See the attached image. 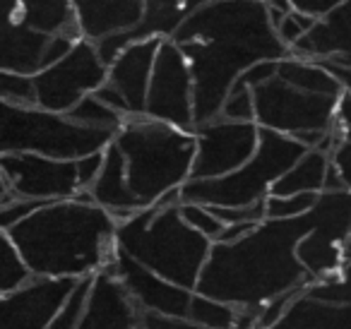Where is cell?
<instances>
[{
  "mask_svg": "<svg viewBox=\"0 0 351 329\" xmlns=\"http://www.w3.org/2000/svg\"><path fill=\"white\" fill-rule=\"evenodd\" d=\"M173 41L193 70L195 127L221 118L226 97L248 68L293 56L272 27L267 0L210 3L183 22Z\"/></svg>",
  "mask_w": 351,
  "mask_h": 329,
  "instance_id": "1",
  "label": "cell"
},
{
  "mask_svg": "<svg viewBox=\"0 0 351 329\" xmlns=\"http://www.w3.org/2000/svg\"><path fill=\"white\" fill-rule=\"evenodd\" d=\"M313 228L301 219H265L239 243H215L195 293L234 308H265L315 284L298 260V245Z\"/></svg>",
  "mask_w": 351,
  "mask_h": 329,
  "instance_id": "2",
  "label": "cell"
},
{
  "mask_svg": "<svg viewBox=\"0 0 351 329\" xmlns=\"http://www.w3.org/2000/svg\"><path fill=\"white\" fill-rule=\"evenodd\" d=\"M3 233L32 274L46 279H92L106 271L118 250V219L99 207L89 190L73 199L44 204Z\"/></svg>",
  "mask_w": 351,
  "mask_h": 329,
  "instance_id": "3",
  "label": "cell"
},
{
  "mask_svg": "<svg viewBox=\"0 0 351 329\" xmlns=\"http://www.w3.org/2000/svg\"><path fill=\"white\" fill-rule=\"evenodd\" d=\"M116 245L171 284L195 291L215 243L188 226L181 204H154L118 223Z\"/></svg>",
  "mask_w": 351,
  "mask_h": 329,
  "instance_id": "4",
  "label": "cell"
},
{
  "mask_svg": "<svg viewBox=\"0 0 351 329\" xmlns=\"http://www.w3.org/2000/svg\"><path fill=\"white\" fill-rule=\"evenodd\" d=\"M116 147L125 156L128 185L142 209H149L191 180L197 156L195 132L152 118H130L118 130Z\"/></svg>",
  "mask_w": 351,
  "mask_h": 329,
  "instance_id": "5",
  "label": "cell"
},
{
  "mask_svg": "<svg viewBox=\"0 0 351 329\" xmlns=\"http://www.w3.org/2000/svg\"><path fill=\"white\" fill-rule=\"evenodd\" d=\"M308 151L293 137L260 127V147L243 169L224 178L188 180L181 188V199L183 204L205 207H253L269 197L274 183Z\"/></svg>",
  "mask_w": 351,
  "mask_h": 329,
  "instance_id": "6",
  "label": "cell"
},
{
  "mask_svg": "<svg viewBox=\"0 0 351 329\" xmlns=\"http://www.w3.org/2000/svg\"><path fill=\"white\" fill-rule=\"evenodd\" d=\"M113 140L116 132L77 125L63 113L39 106L3 103V154H39L58 161H77L97 151H106Z\"/></svg>",
  "mask_w": 351,
  "mask_h": 329,
  "instance_id": "7",
  "label": "cell"
},
{
  "mask_svg": "<svg viewBox=\"0 0 351 329\" xmlns=\"http://www.w3.org/2000/svg\"><path fill=\"white\" fill-rule=\"evenodd\" d=\"M255 94V123L265 130L287 137L303 132H332L337 127V99L308 94L282 80L253 89Z\"/></svg>",
  "mask_w": 351,
  "mask_h": 329,
  "instance_id": "8",
  "label": "cell"
},
{
  "mask_svg": "<svg viewBox=\"0 0 351 329\" xmlns=\"http://www.w3.org/2000/svg\"><path fill=\"white\" fill-rule=\"evenodd\" d=\"M108 82V65L97 46L80 39L60 63L34 75L36 106L68 116L82 99L97 94Z\"/></svg>",
  "mask_w": 351,
  "mask_h": 329,
  "instance_id": "9",
  "label": "cell"
},
{
  "mask_svg": "<svg viewBox=\"0 0 351 329\" xmlns=\"http://www.w3.org/2000/svg\"><path fill=\"white\" fill-rule=\"evenodd\" d=\"M0 207L20 199L60 202L82 193L77 161H58L39 154H0Z\"/></svg>",
  "mask_w": 351,
  "mask_h": 329,
  "instance_id": "10",
  "label": "cell"
},
{
  "mask_svg": "<svg viewBox=\"0 0 351 329\" xmlns=\"http://www.w3.org/2000/svg\"><path fill=\"white\" fill-rule=\"evenodd\" d=\"M313 228L298 245V260L315 281L332 279L346 262L351 236V190L320 193L313 209Z\"/></svg>",
  "mask_w": 351,
  "mask_h": 329,
  "instance_id": "11",
  "label": "cell"
},
{
  "mask_svg": "<svg viewBox=\"0 0 351 329\" xmlns=\"http://www.w3.org/2000/svg\"><path fill=\"white\" fill-rule=\"evenodd\" d=\"M147 118L195 132V84L186 53L173 39L161 41L147 94Z\"/></svg>",
  "mask_w": 351,
  "mask_h": 329,
  "instance_id": "12",
  "label": "cell"
},
{
  "mask_svg": "<svg viewBox=\"0 0 351 329\" xmlns=\"http://www.w3.org/2000/svg\"><path fill=\"white\" fill-rule=\"evenodd\" d=\"M197 156L193 164L191 180L224 178L243 169L260 147L258 123H236L217 118L195 127Z\"/></svg>",
  "mask_w": 351,
  "mask_h": 329,
  "instance_id": "13",
  "label": "cell"
},
{
  "mask_svg": "<svg viewBox=\"0 0 351 329\" xmlns=\"http://www.w3.org/2000/svg\"><path fill=\"white\" fill-rule=\"evenodd\" d=\"M80 281L34 276L20 291L0 295L3 329H46L73 298Z\"/></svg>",
  "mask_w": 351,
  "mask_h": 329,
  "instance_id": "14",
  "label": "cell"
},
{
  "mask_svg": "<svg viewBox=\"0 0 351 329\" xmlns=\"http://www.w3.org/2000/svg\"><path fill=\"white\" fill-rule=\"evenodd\" d=\"M106 271H111L113 276H118V279L123 281L128 293L132 295V300H135L145 313L188 319L193 293H195V291H188V289L171 284L164 276L154 274V271H149L147 267H142L140 262H135L123 250H116V255H113L111 265L106 267Z\"/></svg>",
  "mask_w": 351,
  "mask_h": 329,
  "instance_id": "15",
  "label": "cell"
},
{
  "mask_svg": "<svg viewBox=\"0 0 351 329\" xmlns=\"http://www.w3.org/2000/svg\"><path fill=\"white\" fill-rule=\"evenodd\" d=\"M80 329H145V310L111 271L94 276Z\"/></svg>",
  "mask_w": 351,
  "mask_h": 329,
  "instance_id": "16",
  "label": "cell"
},
{
  "mask_svg": "<svg viewBox=\"0 0 351 329\" xmlns=\"http://www.w3.org/2000/svg\"><path fill=\"white\" fill-rule=\"evenodd\" d=\"M164 39H149L130 44L116 63L108 68V82L125 97L132 118H147V94H149L152 73H154L156 53Z\"/></svg>",
  "mask_w": 351,
  "mask_h": 329,
  "instance_id": "17",
  "label": "cell"
},
{
  "mask_svg": "<svg viewBox=\"0 0 351 329\" xmlns=\"http://www.w3.org/2000/svg\"><path fill=\"white\" fill-rule=\"evenodd\" d=\"M82 39L99 44L135 29L145 15V0H70Z\"/></svg>",
  "mask_w": 351,
  "mask_h": 329,
  "instance_id": "18",
  "label": "cell"
},
{
  "mask_svg": "<svg viewBox=\"0 0 351 329\" xmlns=\"http://www.w3.org/2000/svg\"><path fill=\"white\" fill-rule=\"evenodd\" d=\"M293 56L315 63H339L351 58V0L315 22L311 32L291 49Z\"/></svg>",
  "mask_w": 351,
  "mask_h": 329,
  "instance_id": "19",
  "label": "cell"
},
{
  "mask_svg": "<svg viewBox=\"0 0 351 329\" xmlns=\"http://www.w3.org/2000/svg\"><path fill=\"white\" fill-rule=\"evenodd\" d=\"M104 154H106V161H104L101 175L89 188V195H92V199L99 207L111 212L118 219V223H123L130 217H135L137 212H142V204L137 202L130 185H128L125 156L116 147V142H111Z\"/></svg>",
  "mask_w": 351,
  "mask_h": 329,
  "instance_id": "20",
  "label": "cell"
},
{
  "mask_svg": "<svg viewBox=\"0 0 351 329\" xmlns=\"http://www.w3.org/2000/svg\"><path fill=\"white\" fill-rule=\"evenodd\" d=\"M51 36L32 29L20 17H5L3 29V73L34 77L44 70V56Z\"/></svg>",
  "mask_w": 351,
  "mask_h": 329,
  "instance_id": "21",
  "label": "cell"
},
{
  "mask_svg": "<svg viewBox=\"0 0 351 329\" xmlns=\"http://www.w3.org/2000/svg\"><path fill=\"white\" fill-rule=\"evenodd\" d=\"M272 329H351V305L317 300L303 291Z\"/></svg>",
  "mask_w": 351,
  "mask_h": 329,
  "instance_id": "22",
  "label": "cell"
},
{
  "mask_svg": "<svg viewBox=\"0 0 351 329\" xmlns=\"http://www.w3.org/2000/svg\"><path fill=\"white\" fill-rule=\"evenodd\" d=\"M15 17L49 36L65 34L75 41L82 39L70 0H20V12Z\"/></svg>",
  "mask_w": 351,
  "mask_h": 329,
  "instance_id": "23",
  "label": "cell"
},
{
  "mask_svg": "<svg viewBox=\"0 0 351 329\" xmlns=\"http://www.w3.org/2000/svg\"><path fill=\"white\" fill-rule=\"evenodd\" d=\"M330 164H332L330 154H325L320 149H311L274 183L269 195H274V197H291V195H303V193H313V195L325 193Z\"/></svg>",
  "mask_w": 351,
  "mask_h": 329,
  "instance_id": "24",
  "label": "cell"
},
{
  "mask_svg": "<svg viewBox=\"0 0 351 329\" xmlns=\"http://www.w3.org/2000/svg\"><path fill=\"white\" fill-rule=\"evenodd\" d=\"M282 82L291 84V87L301 89L308 94H317V97H332L339 99L344 94V87L339 84V80L325 68V65L315 63V60H306L291 56V58L279 60V75Z\"/></svg>",
  "mask_w": 351,
  "mask_h": 329,
  "instance_id": "25",
  "label": "cell"
},
{
  "mask_svg": "<svg viewBox=\"0 0 351 329\" xmlns=\"http://www.w3.org/2000/svg\"><path fill=\"white\" fill-rule=\"evenodd\" d=\"M68 118L77 125L84 127H94V130H108V132H116L125 125L128 118H123L118 111H113L111 106H106L104 101H99L97 97H87L68 113Z\"/></svg>",
  "mask_w": 351,
  "mask_h": 329,
  "instance_id": "26",
  "label": "cell"
},
{
  "mask_svg": "<svg viewBox=\"0 0 351 329\" xmlns=\"http://www.w3.org/2000/svg\"><path fill=\"white\" fill-rule=\"evenodd\" d=\"M188 319L210 329H234L236 319H239V308L219 303V300H215V298H207V295H202V293H193Z\"/></svg>",
  "mask_w": 351,
  "mask_h": 329,
  "instance_id": "27",
  "label": "cell"
},
{
  "mask_svg": "<svg viewBox=\"0 0 351 329\" xmlns=\"http://www.w3.org/2000/svg\"><path fill=\"white\" fill-rule=\"evenodd\" d=\"M32 279H34L32 269L27 267V262L22 260V255L17 252V247L12 245L10 238L3 233V252H0V295L20 291L22 286H27Z\"/></svg>",
  "mask_w": 351,
  "mask_h": 329,
  "instance_id": "28",
  "label": "cell"
},
{
  "mask_svg": "<svg viewBox=\"0 0 351 329\" xmlns=\"http://www.w3.org/2000/svg\"><path fill=\"white\" fill-rule=\"evenodd\" d=\"M308 293L317 300H327V303H339V305H351V260L344 262L341 271L332 279L315 281L308 289Z\"/></svg>",
  "mask_w": 351,
  "mask_h": 329,
  "instance_id": "29",
  "label": "cell"
},
{
  "mask_svg": "<svg viewBox=\"0 0 351 329\" xmlns=\"http://www.w3.org/2000/svg\"><path fill=\"white\" fill-rule=\"evenodd\" d=\"M320 195L303 193V195H291V197H267V219H301L306 214H311L317 204Z\"/></svg>",
  "mask_w": 351,
  "mask_h": 329,
  "instance_id": "30",
  "label": "cell"
},
{
  "mask_svg": "<svg viewBox=\"0 0 351 329\" xmlns=\"http://www.w3.org/2000/svg\"><path fill=\"white\" fill-rule=\"evenodd\" d=\"M0 99H3V103H15V106H36L34 77L17 73H3V77H0Z\"/></svg>",
  "mask_w": 351,
  "mask_h": 329,
  "instance_id": "31",
  "label": "cell"
},
{
  "mask_svg": "<svg viewBox=\"0 0 351 329\" xmlns=\"http://www.w3.org/2000/svg\"><path fill=\"white\" fill-rule=\"evenodd\" d=\"M221 118L236 123H255V94L248 84H243L241 80L234 84L221 108Z\"/></svg>",
  "mask_w": 351,
  "mask_h": 329,
  "instance_id": "32",
  "label": "cell"
},
{
  "mask_svg": "<svg viewBox=\"0 0 351 329\" xmlns=\"http://www.w3.org/2000/svg\"><path fill=\"white\" fill-rule=\"evenodd\" d=\"M181 214L186 219V223L191 228H195L197 233H202L205 238H210L212 243L219 241V236L224 233V223L215 217L210 207L205 204H181Z\"/></svg>",
  "mask_w": 351,
  "mask_h": 329,
  "instance_id": "33",
  "label": "cell"
},
{
  "mask_svg": "<svg viewBox=\"0 0 351 329\" xmlns=\"http://www.w3.org/2000/svg\"><path fill=\"white\" fill-rule=\"evenodd\" d=\"M92 279H82L75 289L73 298L68 300V305L63 308V313L53 319L46 329H80V319H82V313H84V305H87V298H89V291H92Z\"/></svg>",
  "mask_w": 351,
  "mask_h": 329,
  "instance_id": "34",
  "label": "cell"
},
{
  "mask_svg": "<svg viewBox=\"0 0 351 329\" xmlns=\"http://www.w3.org/2000/svg\"><path fill=\"white\" fill-rule=\"evenodd\" d=\"M315 22H317V17H311V15H306V12L293 10L291 15H289L287 20L279 25L277 34H279V39H282L284 46L293 49V46H296L298 41H301L303 36H306L308 32L315 27Z\"/></svg>",
  "mask_w": 351,
  "mask_h": 329,
  "instance_id": "35",
  "label": "cell"
},
{
  "mask_svg": "<svg viewBox=\"0 0 351 329\" xmlns=\"http://www.w3.org/2000/svg\"><path fill=\"white\" fill-rule=\"evenodd\" d=\"M44 204H49V202H39V199H20V197H17L15 202L5 204V207H0V226H3V231H8V228L17 226L20 221L29 219L32 214L39 212Z\"/></svg>",
  "mask_w": 351,
  "mask_h": 329,
  "instance_id": "36",
  "label": "cell"
},
{
  "mask_svg": "<svg viewBox=\"0 0 351 329\" xmlns=\"http://www.w3.org/2000/svg\"><path fill=\"white\" fill-rule=\"evenodd\" d=\"M277 75H279V60H260L253 68L245 70L239 80L243 84H248L250 89H258V87H263V84L277 80Z\"/></svg>",
  "mask_w": 351,
  "mask_h": 329,
  "instance_id": "37",
  "label": "cell"
},
{
  "mask_svg": "<svg viewBox=\"0 0 351 329\" xmlns=\"http://www.w3.org/2000/svg\"><path fill=\"white\" fill-rule=\"evenodd\" d=\"M104 161H106V154L104 151H97V154H89L84 159H77V178H80V188L89 190L97 178L101 175Z\"/></svg>",
  "mask_w": 351,
  "mask_h": 329,
  "instance_id": "38",
  "label": "cell"
},
{
  "mask_svg": "<svg viewBox=\"0 0 351 329\" xmlns=\"http://www.w3.org/2000/svg\"><path fill=\"white\" fill-rule=\"evenodd\" d=\"M332 166H335L337 173H339L344 188L351 190V142L344 140V137H341L339 145L332 151Z\"/></svg>",
  "mask_w": 351,
  "mask_h": 329,
  "instance_id": "39",
  "label": "cell"
},
{
  "mask_svg": "<svg viewBox=\"0 0 351 329\" xmlns=\"http://www.w3.org/2000/svg\"><path fill=\"white\" fill-rule=\"evenodd\" d=\"M145 329H210L195 324L191 319H181V317H164V315H154V313H145Z\"/></svg>",
  "mask_w": 351,
  "mask_h": 329,
  "instance_id": "40",
  "label": "cell"
},
{
  "mask_svg": "<svg viewBox=\"0 0 351 329\" xmlns=\"http://www.w3.org/2000/svg\"><path fill=\"white\" fill-rule=\"evenodd\" d=\"M94 97H97L99 101H104V103H106V106H111L113 111H118L123 118H128V121H130V118H132V111H130V106H128L125 97H123V94L118 92V89L113 87L111 82H106V84H104V87L99 89V92L94 94Z\"/></svg>",
  "mask_w": 351,
  "mask_h": 329,
  "instance_id": "41",
  "label": "cell"
},
{
  "mask_svg": "<svg viewBox=\"0 0 351 329\" xmlns=\"http://www.w3.org/2000/svg\"><path fill=\"white\" fill-rule=\"evenodd\" d=\"M344 0H291V5H293V10H298V12H306V15H311V17H325L327 12H332L337 5H341Z\"/></svg>",
  "mask_w": 351,
  "mask_h": 329,
  "instance_id": "42",
  "label": "cell"
},
{
  "mask_svg": "<svg viewBox=\"0 0 351 329\" xmlns=\"http://www.w3.org/2000/svg\"><path fill=\"white\" fill-rule=\"evenodd\" d=\"M335 123L341 132L351 130V92H344L337 99V113H335Z\"/></svg>",
  "mask_w": 351,
  "mask_h": 329,
  "instance_id": "43",
  "label": "cell"
},
{
  "mask_svg": "<svg viewBox=\"0 0 351 329\" xmlns=\"http://www.w3.org/2000/svg\"><path fill=\"white\" fill-rule=\"evenodd\" d=\"M255 226H258V223H236V226H226L217 243H239L241 238L248 236Z\"/></svg>",
  "mask_w": 351,
  "mask_h": 329,
  "instance_id": "44",
  "label": "cell"
},
{
  "mask_svg": "<svg viewBox=\"0 0 351 329\" xmlns=\"http://www.w3.org/2000/svg\"><path fill=\"white\" fill-rule=\"evenodd\" d=\"M339 80V84L344 87V92H351V68H344V65H332V63H320Z\"/></svg>",
  "mask_w": 351,
  "mask_h": 329,
  "instance_id": "45",
  "label": "cell"
},
{
  "mask_svg": "<svg viewBox=\"0 0 351 329\" xmlns=\"http://www.w3.org/2000/svg\"><path fill=\"white\" fill-rule=\"evenodd\" d=\"M346 260H351V236H349V243H346Z\"/></svg>",
  "mask_w": 351,
  "mask_h": 329,
  "instance_id": "46",
  "label": "cell"
},
{
  "mask_svg": "<svg viewBox=\"0 0 351 329\" xmlns=\"http://www.w3.org/2000/svg\"><path fill=\"white\" fill-rule=\"evenodd\" d=\"M344 140H349V142H351V130H344Z\"/></svg>",
  "mask_w": 351,
  "mask_h": 329,
  "instance_id": "47",
  "label": "cell"
}]
</instances>
